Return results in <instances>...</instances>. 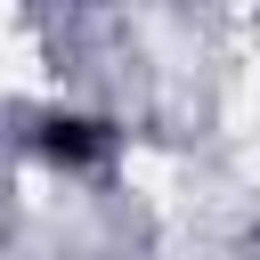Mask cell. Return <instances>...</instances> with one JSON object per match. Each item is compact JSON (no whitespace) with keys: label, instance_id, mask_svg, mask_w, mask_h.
<instances>
[{"label":"cell","instance_id":"1","mask_svg":"<svg viewBox=\"0 0 260 260\" xmlns=\"http://www.w3.org/2000/svg\"><path fill=\"white\" fill-rule=\"evenodd\" d=\"M16 146L57 179H106L122 162V122L98 106H32L16 122Z\"/></svg>","mask_w":260,"mask_h":260}]
</instances>
